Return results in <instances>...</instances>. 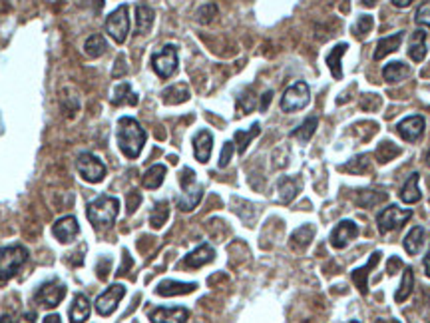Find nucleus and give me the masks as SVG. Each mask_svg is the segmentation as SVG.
Returning <instances> with one entry per match:
<instances>
[{"label":"nucleus","instance_id":"obj_1","mask_svg":"<svg viewBox=\"0 0 430 323\" xmlns=\"http://www.w3.org/2000/svg\"><path fill=\"white\" fill-rule=\"evenodd\" d=\"M118 146L122 150V154L129 158V160H136L140 154H142L143 146H145V140H148V134L142 128V124L136 120V118L124 116L118 120Z\"/></svg>","mask_w":430,"mask_h":323},{"label":"nucleus","instance_id":"obj_2","mask_svg":"<svg viewBox=\"0 0 430 323\" xmlns=\"http://www.w3.org/2000/svg\"><path fill=\"white\" fill-rule=\"evenodd\" d=\"M120 214V200L114 196H98L86 207V216L96 230H110Z\"/></svg>","mask_w":430,"mask_h":323},{"label":"nucleus","instance_id":"obj_3","mask_svg":"<svg viewBox=\"0 0 430 323\" xmlns=\"http://www.w3.org/2000/svg\"><path fill=\"white\" fill-rule=\"evenodd\" d=\"M29 262V250L24 246H6L0 248V283L13 279Z\"/></svg>","mask_w":430,"mask_h":323},{"label":"nucleus","instance_id":"obj_4","mask_svg":"<svg viewBox=\"0 0 430 323\" xmlns=\"http://www.w3.org/2000/svg\"><path fill=\"white\" fill-rule=\"evenodd\" d=\"M411 218H413V210H404L397 204H390L376 214V226L381 234H390L402 228Z\"/></svg>","mask_w":430,"mask_h":323},{"label":"nucleus","instance_id":"obj_5","mask_svg":"<svg viewBox=\"0 0 430 323\" xmlns=\"http://www.w3.org/2000/svg\"><path fill=\"white\" fill-rule=\"evenodd\" d=\"M311 102V88L307 82L297 80L295 84H291L289 88L283 92V98H281V110L291 114V112H299L305 106H309Z\"/></svg>","mask_w":430,"mask_h":323},{"label":"nucleus","instance_id":"obj_6","mask_svg":"<svg viewBox=\"0 0 430 323\" xmlns=\"http://www.w3.org/2000/svg\"><path fill=\"white\" fill-rule=\"evenodd\" d=\"M106 32L112 36L116 45H124L128 40L129 34V15L128 6L126 4H120L116 10H112L108 18H106Z\"/></svg>","mask_w":430,"mask_h":323},{"label":"nucleus","instance_id":"obj_7","mask_svg":"<svg viewBox=\"0 0 430 323\" xmlns=\"http://www.w3.org/2000/svg\"><path fill=\"white\" fill-rule=\"evenodd\" d=\"M64 297H66V285L58 278L44 281L42 285H38V290L34 292V301L48 309H54L56 306H60V301Z\"/></svg>","mask_w":430,"mask_h":323},{"label":"nucleus","instance_id":"obj_8","mask_svg":"<svg viewBox=\"0 0 430 323\" xmlns=\"http://www.w3.org/2000/svg\"><path fill=\"white\" fill-rule=\"evenodd\" d=\"M76 170H78L80 178H84L90 184H100L102 180L106 178V172H108L104 162L98 156L90 154V152H82L76 158Z\"/></svg>","mask_w":430,"mask_h":323},{"label":"nucleus","instance_id":"obj_9","mask_svg":"<svg viewBox=\"0 0 430 323\" xmlns=\"http://www.w3.org/2000/svg\"><path fill=\"white\" fill-rule=\"evenodd\" d=\"M177 64H180L177 48L173 45H166L159 52H156L152 56V68H154V72L158 74L161 80L172 78L173 74L177 72Z\"/></svg>","mask_w":430,"mask_h":323},{"label":"nucleus","instance_id":"obj_10","mask_svg":"<svg viewBox=\"0 0 430 323\" xmlns=\"http://www.w3.org/2000/svg\"><path fill=\"white\" fill-rule=\"evenodd\" d=\"M124 295H126V285H122V283H114V285H110L104 294H100L98 297H96V311L100 313V315H104V317H108V315H112L116 311V308L120 306V301L124 299Z\"/></svg>","mask_w":430,"mask_h":323},{"label":"nucleus","instance_id":"obj_11","mask_svg":"<svg viewBox=\"0 0 430 323\" xmlns=\"http://www.w3.org/2000/svg\"><path fill=\"white\" fill-rule=\"evenodd\" d=\"M358 235V226L357 221L353 220H343L339 221L335 228H333V232H331V246L335 248V250H344L355 237Z\"/></svg>","mask_w":430,"mask_h":323},{"label":"nucleus","instance_id":"obj_12","mask_svg":"<svg viewBox=\"0 0 430 323\" xmlns=\"http://www.w3.org/2000/svg\"><path fill=\"white\" fill-rule=\"evenodd\" d=\"M424 128H427V122L422 116H408L401 120L397 124V132L401 136L404 142H418L424 134Z\"/></svg>","mask_w":430,"mask_h":323},{"label":"nucleus","instance_id":"obj_13","mask_svg":"<svg viewBox=\"0 0 430 323\" xmlns=\"http://www.w3.org/2000/svg\"><path fill=\"white\" fill-rule=\"evenodd\" d=\"M52 234H54V237L60 244H72L78 237V234H80V223H78V220L74 216H64V218L54 221Z\"/></svg>","mask_w":430,"mask_h":323},{"label":"nucleus","instance_id":"obj_14","mask_svg":"<svg viewBox=\"0 0 430 323\" xmlns=\"http://www.w3.org/2000/svg\"><path fill=\"white\" fill-rule=\"evenodd\" d=\"M379 264H381V251H374L367 264L351 271V279H353V283L358 287L360 295L369 294V276H371V271H373Z\"/></svg>","mask_w":430,"mask_h":323},{"label":"nucleus","instance_id":"obj_15","mask_svg":"<svg viewBox=\"0 0 430 323\" xmlns=\"http://www.w3.org/2000/svg\"><path fill=\"white\" fill-rule=\"evenodd\" d=\"M215 260V250L209 246V244H201V246H198L193 251H189L186 258H184V262H182V265L184 267H187V269H200V267H203V265L212 264Z\"/></svg>","mask_w":430,"mask_h":323},{"label":"nucleus","instance_id":"obj_16","mask_svg":"<svg viewBox=\"0 0 430 323\" xmlns=\"http://www.w3.org/2000/svg\"><path fill=\"white\" fill-rule=\"evenodd\" d=\"M189 320L187 308H156L150 311L152 323H186Z\"/></svg>","mask_w":430,"mask_h":323},{"label":"nucleus","instance_id":"obj_17","mask_svg":"<svg viewBox=\"0 0 430 323\" xmlns=\"http://www.w3.org/2000/svg\"><path fill=\"white\" fill-rule=\"evenodd\" d=\"M198 290V283H184L175 279H164L156 287V294L161 297H175V295H187Z\"/></svg>","mask_w":430,"mask_h":323},{"label":"nucleus","instance_id":"obj_18","mask_svg":"<svg viewBox=\"0 0 430 323\" xmlns=\"http://www.w3.org/2000/svg\"><path fill=\"white\" fill-rule=\"evenodd\" d=\"M193 156L196 160L205 164L212 156V150H214V136L209 130H200V132L193 136Z\"/></svg>","mask_w":430,"mask_h":323},{"label":"nucleus","instance_id":"obj_19","mask_svg":"<svg viewBox=\"0 0 430 323\" xmlns=\"http://www.w3.org/2000/svg\"><path fill=\"white\" fill-rule=\"evenodd\" d=\"M201 198H203V186L193 184L191 188L184 190V194L175 200V204H177V210H182V212H193L200 206Z\"/></svg>","mask_w":430,"mask_h":323},{"label":"nucleus","instance_id":"obj_20","mask_svg":"<svg viewBox=\"0 0 430 323\" xmlns=\"http://www.w3.org/2000/svg\"><path fill=\"white\" fill-rule=\"evenodd\" d=\"M427 30L416 29L411 36V42H408V56L413 62H422L427 58Z\"/></svg>","mask_w":430,"mask_h":323},{"label":"nucleus","instance_id":"obj_21","mask_svg":"<svg viewBox=\"0 0 430 323\" xmlns=\"http://www.w3.org/2000/svg\"><path fill=\"white\" fill-rule=\"evenodd\" d=\"M402 40H404V32H395L390 36H385L376 42V50H374V60H383L388 54L397 52L401 48Z\"/></svg>","mask_w":430,"mask_h":323},{"label":"nucleus","instance_id":"obj_22","mask_svg":"<svg viewBox=\"0 0 430 323\" xmlns=\"http://www.w3.org/2000/svg\"><path fill=\"white\" fill-rule=\"evenodd\" d=\"M408 76H411V66L404 64V62H399V60L397 62H388L387 66L383 68V78L388 84H399V82H402Z\"/></svg>","mask_w":430,"mask_h":323},{"label":"nucleus","instance_id":"obj_23","mask_svg":"<svg viewBox=\"0 0 430 323\" xmlns=\"http://www.w3.org/2000/svg\"><path fill=\"white\" fill-rule=\"evenodd\" d=\"M90 317V301L84 294H76L72 299L70 323H86Z\"/></svg>","mask_w":430,"mask_h":323},{"label":"nucleus","instance_id":"obj_24","mask_svg":"<svg viewBox=\"0 0 430 323\" xmlns=\"http://www.w3.org/2000/svg\"><path fill=\"white\" fill-rule=\"evenodd\" d=\"M156 20V13L154 8L145 6V4H138L136 6V32L138 34H148Z\"/></svg>","mask_w":430,"mask_h":323},{"label":"nucleus","instance_id":"obj_25","mask_svg":"<svg viewBox=\"0 0 430 323\" xmlns=\"http://www.w3.org/2000/svg\"><path fill=\"white\" fill-rule=\"evenodd\" d=\"M347 48H349V45H347V42H341V45L333 46V50H331L329 54H327V58H325L327 66H329L331 74H333V78H337V80H341V78H343L341 60H343L344 52H347Z\"/></svg>","mask_w":430,"mask_h":323},{"label":"nucleus","instance_id":"obj_26","mask_svg":"<svg viewBox=\"0 0 430 323\" xmlns=\"http://www.w3.org/2000/svg\"><path fill=\"white\" fill-rule=\"evenodd\" d=\"M166 174H168V168L164 164H156L142 176V186L145 190H158L159 186L164 184Z\"/></svg>","mask_w":430,"mask_h":323},{"label":"nucleus","instance_id":"obj_27","mask_svg":"<svg viewBox=\"0 0 430 323\" xmlns=\"http://www.w3.org/2000/svg\"><path fill=\"white\" fill-rule=\"evenodd\" d=\"M418 180H420V174L418 172H415V174H411L408 176V180L404 182V186H402L401 190V200L404 202V204H416V202H420V190H418Z\"/></svg>","mask_w":430,"mask_h":323},{"label":"nucleus","instance_id":"obj_28","mask_svg":"<svg viewBox=\"0 0 430 323\" xmlns=\"http://www.w3.org/2000/svg\"><path fill=\"white\" fill-rule=\"evenodd\" d=\"M313 237H315V226H311V223L301 226L291 235V248L293 250H307L309 244L313 242Z\"/></svg>","mask_w":430,"mask_h":323},{"label":"nucleus","instance_id":"obj_29","mask_svg":"<svg viewBox=\"0 0 430 323\" xmlns=\"http://www.w3.org/2000/svg\"><path fill=\"white\" fill-rule=\"evenodd\" d=\"M138 94L132 90L129 82H120L114 88L112 94V104L114 106H122V104H128V106H138Z\"/></svg>","mask_w":430,"mask_h":323},{"label":"nucleus","instance_id":"obj_30","mask_svg":"<svg viewBox=\"0 0 430 323\" xmlns=\"http://www.w3.org/2000/svg\"><path fill=\"white\" fill-rule=\"evenodd\" d=\"M189 88L184 82H177V84H172L168 88L161 92V98L166 104H184L189 100Z\"/></svg>","mask_w":430,"mask_h":323},{"label":"nucleus","instance_id":"obj_31","mask_svg":"<svg viewBox=\"0 0 430 323\" xmlns=\"http://www.w3.org/2000/svg\"><path fill=\"white\" fill-rule=\"evenodd\" d=\"M317 126H319V118L317 116L305 118L301 124H299V126L291 132V136H293L295 140H299L301 144H307V142L315 136Z\"/></svg>","mask_w":430,"mask_h":323},{"label":"nucleus","instance_id":"obj_32","mask_svg":"<svg viewBox=\"0 0 430 323\" xmlns=\"http://www.w3.org/2000/svg\"><path fill=\"white\" fill-rule=\"evenodd\" d=\"M277 188H279L281 202L289 204V202H293V200L297 198V194L301 190V184H299V180H295V178H281L279 184H277Z\"/></svg>","mask_w":430,"mask_h":323},{"label":"nucleus","instance_id":"obj_33","mask_svg":"<svg viewBox=\"0 0 430 323\" xmlns=\"http://www.w3.org/2000/svg\"><path fill=\"white\" fill-rule=\"evenodd\" d=\"M413 290H415V271H413V267L408 265V267H404L401 285H399V290H397V294H395V301H397V304L406 301V299L411 297V294H413Z\"/></svg>","mask_w":430,"mask_h":323},{"label":"nucleus","instance_id":"obj_34","mask_svg":"<svg viewBox=\"0 0 430 323\" xmlns=\"http://www.w3.org/2000/svg\"><path fill=\"white\" fill-rule=\"evenodd\" d=\"M422 239H424V230H422V226H415V228L406 234V237L402 239L404 251H406L408 255H416V253L420 251V248H422Z\"/></svg>","mask_w":430,"mask_h":323},{"label":"nucleus","instance_id":"obj_35","mask_svg":"<svg viewBox=\"0 0 430 323\" xmlns=\"http://www.w3.org/2000/svg\"><path fill=\"white\" fill-rule=\"evenodd\" d=\"M259 134H261V124H259V122H255L247 132H245V130H237L235 136H233V144L237 146V152H239V154H245V152H247V146L251 144V140L257 138Z\"/></svg>","mask_w":430,"mask_h":323},{"label":"nucleus","instance_id":"obj_36","mask_svg":"<svg viewBox=\"0 0 430 323\" xmlns=\"http://www.w3.org/2000/svg\"><path fill=\"white\" fill-rule=\"evenodd\" d=\"M84 50H86V54L90 58H100L102 54H106L108 42H106L104 34H92L84 42Z\"/></svg>","mask_w":430,"mask_h":323},{"label":"nucleus","instance_id":"obj_37","mask_svg":"<svg viewBox=\"0 0 430 323\" xmlns=\"http://www.w3.org/2000/svg\"><path fill=\"white\" fill-rule=\"evenodd\" d=\"M168 218H170V204H168L166 200H161V202H158V204L154 206L152 214H150V226H152L154 230H161V228L166 226Z\"/></svg>","mask_w":430,"mask_h":323},{"label":"nucleus","instance_id":"obj_38","mask_svg":"<svg viewBox=\"0 0 430 323\" xmlns=\"http://www.w3.org/2000/svg\"><path fill=\"white\" fill-rule=\"evenodd\" d=\"M401 154V148L395 146L392 142H381L379 144V148H376V152H374V156H376V160L381 162V164H387V162H390L392 158H397Z\"/></svg>","mask_w":430,"mask_h":323},{"label":"nucleus","instance_id":"obj_39","mask_svg":"<svg viewBox=\"0 0 430 323\" xmlns=\"http://www.w3.org/2000/svg\"><path fill=\"white\" fill-rule=\"evenodd\" d=\"M257 106V98H255V94H253V90H245L244 94L237 98V110L241 112L239 116H244V114H249L253 108Z\"/></svg>","mask_w":430,"mask_h":323},{"label":"nucleus","instance_id":"obj_40","mask_svg":"<svg viewBox=\"0 0 430 323\" xmlns=\"http://www.w3.org/2000/svg\"><path fill=\"white\" fill-rule=\"evenodd\" d=\"M374 26V20H373V16L371 15H360L357 18V22L353 24V34L355 36H358V38H363L365 34H369L371 30H373Z\"/></svg>","mask_w":430,"mask_h":323},{"label":"nucleus","instance_id":"obj_41","mask_svg":"<svg viewBox=\"0 0 430 323\" xmlns=\"http://www.w3.org/2000/svg\"><path fill=\"white\" fill-rule=\"evenodd\" d=\"M415 22L420 29L430 30V0H422L415 13Z\"/></svg>","mask_w":430,"mask_h":323},{"label":"nucleus","instance_id":"obj_42","mask_svg":"<svg viewBox=\"0 0 430 323\" xmlns=\"http://www.w3.org/2000/svg\"><path fill=\"white\" fill-rule=\"evenodd\" d=\"M374 191H365V194H358L360 198H367V200H358L357 204L363 207H373L376 204H381L383 200H387V191H376V196H373Z\"/></svg>","mask_w":430,"mask_h":323},{"label":"nucleus","instance_id":"obj_43","mask_svg":"<svg viewBox=\"0 0 430 323\" xmlns=\"http://www.w3.org/2000/svg\"><path fill=\"white\" fill-rule=\"evenodd\" d=\"M215 16H217V6L215 4H205V6H201L200 10H198L196 18H198L200 24H209Z\"/></svg>","mask_w":430,"mask_h":323},{"label":"nucleus","instance_id":"obj_44","mask_svg":"<svg viewBox=\"0 0 430 323\" xmlns=\"http://www.w3.org/2000/svg\"><path fill=\"white\" fill-rule=\"evenodd\" d=\"M367 168H369V156H367V154H360L357 158H353L351 164L347 166V170H351V172H355V174L367 172Z\"/></svg>","mask_w":430,"mask_h":323},{"label":"nucleus","instance_id":"obj_45","mask_svg":"<svg viewBox=\"0 0 430 323\" xmlns=\"http://www.w3.org/2000/svg\"><path fill=\"white\" fill-rule=\"evenodd\" d=\"M233 152H235V144H233V142H225V144H223V150H221V156H219V162H217V166H219L221 170L231 162Z\"/></svg>","mask_w":430,"mask_h":323},{"label":"nucleus","instance_id":"obj_46","mask_svg":"<svg viewBox=\"0 0 430 323\" xmlns=\"http://www.w3.org/2000/svg\"><path fill=\"white\" fill-rule=\"evenodd\" d=\"M180 184H182V190L186 188H191L196 184V172L191 168H184L182 174H180Z\"/></svg>","mask_w":430,"mask_h":323},{"label":"nucleus","instance_id":"obj_47","mask_svg":"<svg viewBox=\"0 0 430 323\" xmlns=\"http://www.w3.org/2000/svg\"><path fill=\"white\" fill-rule=\"evenodd\" d=\"M142 204V196L138 194L136 190H132L128 194V214H134L136 210H138V206Z\"/></svg>","mask_w":430,"mask_h":323},{"label":"nucleus","instance_id":"obj_48","mask_svg":"<svg viewBox=\"0 0 430 323\" xmlns=\"http://www.w3.org/2000/svg\"><path fill=\"white\" fill-rule=\"evenodd\" d=\"M110 265H112L110 258H102L100 264H98V267H96V271H98V278H100V279L108 278V274H110Z\"/></svg>","mask_w":430,"mask_h":323},{"label":"nucleus","instance_id":"obj_49","mask_svg":"<svg viewBox=\"0 0 430 323\" xmlns=\"http://www.w3.org/2000/svg\"><path fill=\"white\" fill-rule=\"evenodd\" d=\"M134 265V262H132V258H129L128 250H124V262H122V265H120V269H118V276H124V274H128V269Z\"/></svg>","mask_w":430,"mask_h":323},{"label":"nucleus","instance_id":"obj_50","mask_svg":"<svg viewBox=\"0 0 430 323\" xmlns=\"http://www.w3.org/2000/svg\"><path fill=\"white\" fill-rule=\"evenodd\" d=\"M402 267V262L399 260V258H390L388 260V265H387V274L388 276H395L397 274V269H401Z\"/></svg>","mask_w":430,"mask_h":323},{"label":"nucleus","instance_id":"obj_51","mask_svg":"<svg viewBox=\"0 0 430 323\" xmlns=\"http://www.w3.org/2000/svg\"><path fill=\"white\" fill-rule=\"evenodd\" d=\"M271 98H273V90H267L263 96H261V104H259V110L261 112H265L267 108H269V104H271Z\"/></svg>","mask_w":430,"mask_h":323},{"label":"nucleus","instance_id":"obj_52","mask_svg":"<svg viewBox=\"0 0 430 323\" xmlns=\"http://www.w3.org/2000/svg\"><path fill=\"white\" fill-rule=\"evenodd\" d=\"M18 323H36V313H34V311H26V313L18 320Z\"/></svg>","mask_w":430,"mask_h":323},{"label":"nucleus","instance_id":"obj_53","mask_svg":"<svg viewBox=\"0 0 430 323\" xmlns=\"http://www.w3.org/2000/svg\"><path fill=\"white\" fill-rule=\"evenodd\" d=\"M415 0H392V6L395 8H408Z\"/></svg>","mask_w":430,"mask_h":323},{"label":"nucleus","instance_id":"obj_54","mask_svg":"<svg viewBox=\"0 0 430 323\" xmlns=\"http://www.w3.org/2000/svg\"><path fill=\"white\" fill-rule=\"evenodd\" d=\"M44 323H62V317H60V315H56V313H52V315L44 317Z\"/></svg>","mask_w":430,"mask_h":323},{"label":"nucleus","instance_id":"obj_55","mask_svg":"<svg viewBox=\"0 0 430 323\" xmlns=\"http://www.w3.org/2000/svg\"><path fill=\"white\" fill-rule=\"evenodd\" d=\"M424 271H427V276L430 278V248L429 251H427V255H424Z\"/></svg>","mask_w":430,"mask_h":323},{"label":"nucleus","instance_id":"obj_56","mask_svg":"<svg viewBox=\"0 0 430 323\" xmlns=\"http://www.w3.org/2000/svg\"><path fill=\"white\" fill-rule=\"evenodd\" d=\"M0 323H13V317H10V313H4V315L0 317Z\"/></svg>","mask_w":430,"mask_h":323},{"label":"nucleus","instance_id":"obj_57","mask_svg":"<svg viewBox=\"0 0 430 323\" xmlns=\"http://www.w3.org/2000/svg\"><path fill=\"white\" fill-rule=\"evenodd\" d=\"M360 2H363L365 6H374V4H376L379 0H360Z\"/></svg>","mask_w":430,"mask_h":323},{"label":"nucleus","instance_id":"obj_58","mask_svg":"<svg viewBox=\"0 0 430 323\" xmlns=\"http://www.w3.org/2000/svg\"><path fill=\"white\" fill-rule=\"evenodd\" d=\"M376 323H401V322H397V320H376Z\"/></svg>","mask_w":430,"mask_h":323},{"label":"nucleus","instance_id":"obj_59","mask_svg":"<svg viewBox=\"0 0 430 323\" xmlns=\"http://www.w3.org/2000/svg\"><path fill=\"white\" fill-rule=\"evenodd\" d=\"M424 162H427V166H430V150L429 154H427V158H424Z\"/></svg>","mask_w":430,"mask_h":323},{"label":"nucleus","instance_id":"obj_60","mask_svg":"<svg viewBox=\"0 0 430 323\" xmlns=\"http://www.w3.org/2000/svg\"><path fill=\"white\" fill-rule=\"evenodd\" d=\"M351 323H360V322H351Z\"/></svg>","mask_w":430,"mask_h":323}]
</instances>
